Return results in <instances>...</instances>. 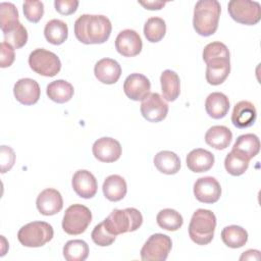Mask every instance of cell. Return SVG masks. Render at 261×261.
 <instances>
[{"label":"cell","instance_id":"4316f807","mask_svg":"<svg viewBox=\"0 0 261 261\" xmlns=\"http://www.w3.org/2000/svg\"><path fill=\"white\" fill-rule=\"evenodd\" d=\"M154 165L158 171L164 174H175L180 169L179 157L171 151H160L154 157Z\"/></svg>","mask_w":261,"mask_h":261},{"label":"cell","instance_id":"e575fe53","mask_svg":"<svg viewBox=\"0 0 261 261\" xmlns=\"http://www.w3.org/2000/svg\"><path fill=\"white\" fill-rule=\"evenodd\" d=\"M166 33V24L161 17H150L144 25V35L151 43H157L163 39Z\"/></svg>","mask_w":261,"mask_h":261},{"label":"cell","instance_id":"d6986e66","mask_svg":"<svg viewBox=\"0 0 261 261\" xmlns=\"http://www.w3.org/2000/svg\"><path fill=\"white\" fill-rule=\"evenodd\" d=\"M96 79L106 85L115 84L121 75V67L119 63L111 58L100 59L94 67Z\"/></svg>","mask_w":261,"mask_h":261},{"label":"cell","instance_id":"83f0119b","mask_svg":"<svg viewBox=\"0 0 261 261\" xmlns=\"http://www.w3.org/2000/svg\"><path fill=\"white\" fill-rule=\"evenodd\" d=\"M46 93L49 99L56 103L62 104L68 102L72 98L74 90L70 83L64 80H57L51 82L47 86Z\"/></svg>","mask_w":261,"mask_h":261},{"label":"cell","instance_id":"ffe728a7","mask_svg":"<svg viewBox=\"0 0 261 261\" xmlns=\"http://www.w3.org/2000/svg\"><path fill=\"white\" fill-rule=\"evenodd\" d=\"M257 118V110L250 101L238 102L231 113V122L238 128H246L254 124Z\"/></svg>","mask_w":261,"mask_h":261},{"label":"cell","instance_id":"e0dca14e","mask_svg":"<svg viewBox=\"0 0 261 261\" xmlns=\"http://www.w3.org/2000/svg\"><path fill=\"white\" fill-rule=\"evenodd\" d=\"M206 81L212 86L221 85L230 72L229 57H215L206 62Z\"/></svg>","mask_w":261,"mask_h":261},{"label":"cell","instance_id":"74e56055","mask_svg":"<svg viewBox=\"0 0 261 261\" xmlns=\"http://www.w3.org/2000/svg\"><path fill=\"white\" fill-rule=\"evenodd\" d=\"M203 60H207L215 57H229V51L225 44L221 42H211L204 47Z\"/></svg>","mask_w":261,"mask_h":261},{"label":"cell","instance_id":"ac0fdd59","mask_svg":"<svg viewBox=\"0 0 261 261\" xmlns=\"http://www.w3.org/2000/svg\"><path fill=\"white\" fill-rule=\"evenodd\" d=\"M71 185L75 194L84 199L93 198L98 190L96 177L86 169L75 171L71 179Z\"/></svg>","mask_w":261,"mask_h":261},{"label":"cell","instance_id":"603a6c76","mask_svg":"<svg viewBox=\"0 0 261 261\" xmlns=\"http://www.w3.org/2000/svg\"><path fill=\"white\" fill-rule=\"evenodd\" d=\"M205 109L210 117L214 119L223 118L229 110V100L223 93L213 92L206 98Z\"/></svg>","mask_w":261,"mask_h":261},{"label":"cell","instance_id":"5b68a950","mask_svg":"<svg viewBox=\"0 0 261 261\" xmlns=\"http://www.w3.org/2000/svg\"><path fill=\"white\" fill-rule=\"evenodd\" d=\"M54 230L51 224L45 221H33L20 227L17 232L19 243L29 248L42 247L53 239Z\"/></svg>","mask_w":261,"mask_h":261},{"label":"cell","instance_id":"ee69618b","mask_svg":"<svg viewBox=\"0 0 261 261\" xmlns=\"http://www.w3.org/2000/svg\"><path fill=\"white\" fill-rule=\"evenodd\" d=\"M260 257V252L258 250H248L242 254L240 257V260H259Z\"/></svg>","mask_w":261,"mask_h":261},{"label":"cell","instance_id":"5bb4252c","mask_svg":"<svg viewBox=\"0 0 261 261\" xmlns=\"http://www.w3.org/2000/svg\"><path fill=\"white\" fill-rule=\"evenodd\" d=\"M36 206L39 212L45 216L55 215L61 211L63 207V199L57 190L48 188L38 195Z\"/></svg>","mask_w":261,"mask_h":261},{"label":"cell","instance_id":"7c38bea8","mask_svg":"<svg viewBox=\"0 0 261 261\" xmlns=\"http://www.w3.org/2000/svg\"><path fill=\"white\" fill-rule=\"evenodd\" d=\"M92 152L97 160L105 163H111L120 158L122 149L117 140L103 137L95 141L92 147Z\"/></svg>","mask_w":261,"mask_h":261},{"label":"cell","instance_id":"1f68e13d","mask_svg":"<svg viewBox=\"0 0 261 261\" xmlns=\"http://www.w3.org/2000/svg\"><path fill=\"white\" fill-rule=\"evenodd\" d=\"M158 225L168 231H175L179 229L184 223L182 216L174 209L166 208L158 212L156 216Z\"/></svg>","mask_w":261,"mask_h":261},{"label":"cell","instance_id":"30bf717a","mask_svg":"<svg viewBox=\"0 0 261 261\" xmlns=\"http://www.w3.org/2000/svg\"><path fill=\"white\" fill-rule=\"evenodd\" d=\"M141 114L150 122L163 120L168 113V105L158 93H150L142 100Z\"/></svg>","mask_w":261,"mask_h":261},{"label":"cell","instance_id":"836d02e7","mask_svg":"<svg viewBox=\"0 0 261 261\" xmlns=\"http://www.w3.org/2000/svg\"><path fill=\"white\" fill-rule=\"evenodd\" d=\"M249 161L250 160L246 156L231 150L224 159V167L230 175L239 176L245 173L248 169Z\"/></svg>","mask_w":261,"mask_h":261},{"label":"cell","instance_id":"4fadbf2b","mask_svg":"<svg viewBox=\"0 0 261 261\" xmlns=\"http://www.w3.org/2000/svg\"><path fill=\"white\" fill-rule=\"evenodd\" d=\"M115 48L124 57H134L141 53L143 42L140 35L130 29L121 31L115 39Z\"/></svg>","mask_w":261,"mask_h":261},{"label":"cell","instance_id":"9c48e42d","mask_svg":"<svg viewBox=\"0 0 261 261\" xmlns=\"http://www.w3.org/2000/svg\"><path fill=\"white\" fill-rule=\"evenodd\" d=\"M172 248L171 239L163 233H154L141 249L143 261H165Z\"/></svg>","mask_w":261,"mask_h":261},{"label":"cell","instance_id":"7bdbcfd3","mask_svg":"<svg viewBox=\"0 0 261 261\" xmlns=\"http://www.w3.org/2000/svg\"><path fill=\"white\" fill-rule=\"evenodd\" d=\"M139 4L144 6L146 9L149 10H159L163 8V6L166 4V2L163 1H139Z\"/></svg>","mask_w":261,"mask_h":261},{"label":"cell","instance_id":"f1b7e54d","mask_svg":"<svg viewBox=\"0 0 261 261\" xmlns=\"http://www.w3.org/2000/svg\"><path fill=\"white\" fill-rule=\"evenodd\" d=\"M231 150L239 152L250 160L255 157L260 151L259 138L254 134L241 135L240 137H238Z\"/></svg>","mask_w":261,"mask_h":261},{"label":"cell","instance_id":"277c9868","mask_svg":"<svg viewBox=\"0 0 261 261\" xmlns=\"http://www.w3.org/2000/svg\"><path fill=\"white\" fill-rule=\"evenodd\" d=\"M103 223L110 233L118 236L137 230L143 223V216L138 209L133 207L114 209L108 217L103 220Z\"/></svg>","mask_w":261,"mask_h":261},{"label":"cell","instance_id":"44dd1931","mask_svg":"<svg viewBox=\"0 0 261 261\" xmlns=\"http://www.w3.org/2000/svg\"><path fill=\"white\" fill-rule=\"evenodd\" d=\"M187 166L188 168L197 173L206 172L214 165V155L205 149L198 148L192 150L187 155Z\"/></svg>","mask_w":261,"mask_h":261},{"label":"cell","instance_id":"d6a6232c","mask_svg":"<svg viewBox=\"0 0 261 261\" xmlns=\"http://www.w3.org/2000/svg\"><path fill=\"white\" fill-rule=\"evenodd\" d=\"M63 256L67 261H85L89 256V246L83 240H70L63 247Z\"/></svg>","mask_w":261,"mask_h":261},{"label":"cell","instance_id":"9a60e30c","mask_svg":"<svg viewBox=\"0 0 261 261\" xmlns=\"http://www.w3.org/2000/svg\"><path fill=\"white\" fill-rule=\"evenodd\" d=\"M151 83L147 76L141 73L129 74L123 83L124 94L134 101H141L150 94Z\"/></svg>","mask_w":261,"mask_h":261},{"label":"cell","instance_id":"b9f144b4","mask_svg":"<svg viewBox=\"0 0 261 261\" xmlns=\"http://www.w3.org/2000/svg\"><path fill=\"white\" fill-rule=\"evenodd\" d=\"M54 6L57 12L62 15H69L76 11L79 6L77 0H55Z\"/></svg>","mask_w":261,"mask_h":261},{"label":"cell","instance_id":"ab89813d","mask_svg":"<svg viewBox=\"0 0 261 261\" xmlns=\"http://www.w3.org/2000/svg\"><path fill=\"white\" fill-rule=\"evenodd\" d=\"M15 162V153L9 146H1L0 148V165L1 172L5 173L10 170Z\"/></svg>","mask_w":261,"mask_h":261},{"label":"cell","instance_id":"f35d334b","mask_svg":"<svg viewBox=\"0 0 261 261\" xmlns=\"http://www.w3.org/2000/svg\"><path fill=\"white\" fill-rule=\"evenodd\" d=\"M18 20V11L14 4L10 2L0 3V28Z\"/></svg>","mask_w":261,"mask_h":261},{"label":"cell","instance_id":"8d00e7d4","mask_svg":"<svg viewBox=\"0 0 261 261\" xmlns=\"http://www.w3.org/2000/svg\"><path fill=\"white\" fill-rule=\"evenodd\" d=\"M91 237H92L93 242H94L96 245L100 246V247H107V246H110V245L115 241V239H116V236L110 233V232L106 229V227H105L103 221H102L101 223L97 224V225L94 227V229L92 230Z\"/></svg>","mask_w":261,"mask_h":261},{"label":"cell","instance_id":"8fae6325","mask_svg":"<svg viewBox=\"0 0 261 261\" xmlns=\"http://www.w3.org/2000/svg\"><path fill=\"white\" fill-rule=\"evenodd\" d=\"M194 195L199 202L213 204L221 196L220 184L213 176L200 177L194 184Z\"/></svg>","mask_w":261,"mask_h":261},{"label":"cell","instance_id":"3957f363","mask_svg":"<svg viewBox=\"0 0 261 261\" xmlns=\"http://www.w3.org/2000/svg\"><path fill=\"white\" fill-rule=\"evenodd\" d=\"M216 216L208 209H197L189 224V236L197 245H208L214 237Z\"/></svg>","mask_w":261,"mask_h":261},{"label":"cell","instance_id":"7a4b0ae2","mask_svg":"<svg viewBox=\"0 0 261 261\" xmlns=\"http://www.w3.org/2000/svg\"><path fill=\"white\" fill-rule=\"evenodd\" d=\"M221 12L220 3L217 0H199L194 8L193 27L200 36L209 37L218 28Z\"/></svg>","mask_w":261,"mask_h":261},{"label":"cell","instance_id":"ba28073f","mask_svg":"<svg viewBox=\"0 0 261 261\" xmlns=\"http://www.w3.org/2000/svg\"><path fill=\"white\" fill-rule=\"evenodd\" d=\"M227 10L230 17L242 24L253 25L261 19V6L257 1L231 0L228 2Z\"/></svg>","mask_w":261,"mask_h":261},{"label":"cell","instance_id":"cb8c5ba5","mask_svg":"<svg viewBox=\"0 0 261 261\" xmlns=\"http://www.w3.org/2000/svg\"><path fill=\"white\" fill-rule=\"evenodd\" d=\"M4 42L11 45L14 49L23 47L28 42V31L19 20L12 21L1 28Z\"/></svg>","mask_w":261,"mask_h":261},{"label":"cell","instance_id":"7402d4cb","mask_svg":"<svg viewBox=\"0 0 261 261\" xmlns=\"http://www.w3.org/2000/svg\"><path fill=\"white\" fill-rule=\"evenodd\" d=\"M103 194L111 202H118L124 198L127 192L125 179L118 174L107 176L102 186Z\"/></svg>","mask_w":261,"mask_h":261},{"label":"cell","instance_id":"484cf974","mask_svg":"<svg viewBox=\"0 0 261 261\" xmlns=\"http://www.w3.org/2000/svg\"><path fill=\"white\" fill-rule=\"evenodd\" d=\"M160 83L163 98L169 102L176 100L180 94V81L178 74L171 69H166L161 73Z\"/></svg>","mask_w":261,"mask_h":261},{"label":"cell","instance_id":"d590c367","mask_svg":"<svg viewBox=\"0 0 261 261\" xmlns=\"http://www.w3.org/2000/svg\"><path fill=\"white\" fill-rule=\"evenodd\" d=\"M23 14L31 22H38L44 14V4L37 0H28L22 4Z\"/></svg>","mask_w":261,"mask_h":261},{"label":"cell","instance_id":"f546056e","mask_svg":"<svg viewBox=\"0 0 261 261\" xmlns=\"http://www.w3.org/2000/svg\"><path fill=\"white\" fill-rule=\"evenodd\" d=\"M46 40L53 45H61L65 42L68 36L67 24L60 19L49 20L44 29Z\"/></svg>","mask_w":261,"mask_h":261},{"label":"cell","instance_id":"8992f818","mask_svg":"<svg viewBox=\"0 0 261 261\" xmlns=\"http://www.w3.org/2000/svg\"><path fill=\"white\" fill-rule=\"evenodd\" d=\"M92 221L91 210L82 204L70 205L64 213L62 219L63 230L71 236L83 233Z\"/></svg>","mask_w":261,"mask_h":261},{"label":"cell","instance_id":"60d3db41","mask_svg":"<svg viewBox=\"0 0 261 261\" xmlns=\"http://www.w3.org/2000/svg\"><path fill=\"white\" fill-rule=\"evenodd\" d=\"M0 66L2 68H5V67H9L14 59H15V54H14V48L9 45L8 43L6 42H2L0 44Z\"/></svg>","mask_w":261,"mask_h":261},{"label":"cell","instance_id":"4dcf8cb0","mask_svg":"<svg viewBox=\"0 0 261 261\" xmlns=\"http://www.w3.org/2000/svg\"><path fill=\"white\" fill-rule=\"evenodd\" d=\"M221 240L229 248L238 249L243 247L248 241V232L239 225L225 226L221 231Z\"/></svg>","mask_w":261,"mask_h":261},{"label":"cell","instance_id":"52a82bcc","mask_svg":"<svg viewBox=\"0 0 261 261\" xmlns=\"http://www.w3.org/2000/svg\"><path fill=\"white\" fill-rule=\"evenodd\" d=\"M29 65L36 73L48 77L55 76L61 69L59 57L55 53L43 48H38L31 52Z\"/></svg>","mask_w":261,"mask_h":261},{"label":"cell","instance_id":"2e32d148","mask_svg":"<svg viewBox=\"0 0 261 261\" xmlns=\"http://www.w3.org/2000/svg\"><path fill=\"white\" fill-rule=\"evenodd\" d=\"M13 94L15 99L23 105L36 104L41 95L39 84L30 77L18 80L13 87Z\"/></svg>","mask_w":261,"mask_h":261},{"label":"cell","instance_id":"d4e9b609","mask_svg":"<svg viewBox=\"0 0 261 261\" xmlns=\"http://www.w3.org/2000/svg\"><path fill=\"white\" fill-rule=\"evenodd\" d=\"M232 133L224 125H213L205 134V142L216 150H224L231 142Z\"/></svg>","mask_w":261,"mask_h":261},{"label":"cell","instance_id":"6da1fadb","mask_svg":"<svg viewBox=\"0 0 261 261\" xmlns=\"http://www.w3.org/2000/svg\"><path fill=\"white\" fill-rule=\"evenodd\" d=\"M112 24L108 17L100 14H83L74 22L75 38L84 44H102L111 34Z\"/></svg>","mask_w":261,"mask_h":261}]
</instances>
